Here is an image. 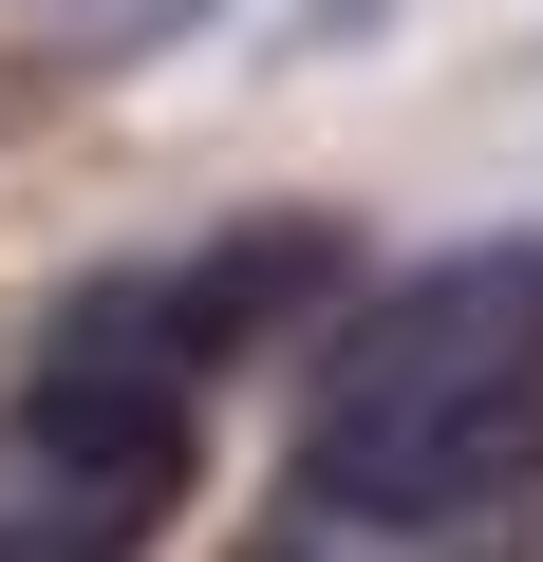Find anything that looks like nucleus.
I'll list each match as a JSON object with an SVG mask.
<instances>
[{
	"instance_id": "1",
	"label": "nucleus",
	"mask_w": 543,
	"mask_h": 562,
	"mask_svg": "<svg viewBox=\"0 0 543 562\" xmlns=\"http://www.w3.org/2000/svg\"><path fill=\"white\" fill-rule=\"evenodd\" d=\"M244 562H543V244L394 262L301 357Z\"/></svg>"
},
{
	"instance_id": "2",
	"label": "nucleus",
	"mask_w": 543,
	"mask_h": 562,
	"mask_svg": "<svg viewBox=\"0 0 543 562\" xmlns=\"http://www.w3.org/2000/svg\"><path fill=\"white\" fill-rule=\"evenodd\" d=\"M188 469H206V413L20 338V375H0V562H150Z\"/></svg>"
}]
</instances>
